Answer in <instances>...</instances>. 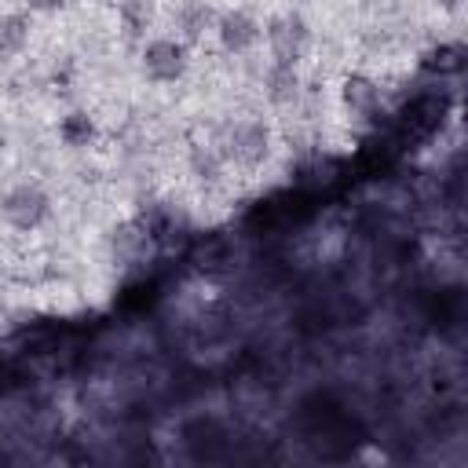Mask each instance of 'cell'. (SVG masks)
<instances>
[{"instance_id": "1", "label": "cell", "mask_w": 468, "mask_h": 468, "mask_svg": "<svg viewBox=\"0 0 468 468\" xmlns=\"http://www.w3.org/2000/svg\"><path fill=\"white\" fill-rule=\"evenodd\" d=\"M271 146H274V139L263 121H230L216 143L223 161L238 165V168H260L271 157Z\"/></svg>"}, {"instance_id": "2", "label": "cell", "mask_w": 468, "mask_h": 468, "mask_svg": "<svg viewBox=\"0 0 468 468\" xmlns=\"http://www.w3.org/2000/svg\"><path fill=\"white\" fill-rule=\"evenodd\" d=\"M0 216L15 230H37L51 216V197L37 183H18L0 197Z\"/></svg>"}, {"instance_id": "3", "label": "cell", "mask_w": 468, "mask_h": 468, "mask_svg": "<svg viewBox=\"0 0 468 468\" xmlns=\"http://www.w3.org/2000/svg\"><path fill=\"white\" fill-rule=\"evenodd\" d=\"M139 62H143V73L150 80L176 84L186 73V66H190V51H186V44L179 37H154V40L143 44Z\"/></svg>"}, {"instance_id": "4", "label": "cell", "mask_w": 468, "mask_h": 468, "mask_svg": "<svg viewBox=\"0 0 468 468\" xmlns=\"http://www.w3.org/2000/svg\"><path fill=\"white\" fill-rule=\"evenodd\" d=\"M267 44H271L274 62L296 66L307 55V48H311V29H307V22L300 15H278L267 26Z\"/></svg>"}, {"instance_id": "5", "label": "cell", "mask_w": 468, "mask_h": 468, "mask_svg": "<svg viewBox=\"0 0 468 468\" xmlns=\"http://www.w3.org/2000/svg\"><path fill=\"white\" fill-rule=\"evenodd\" d=\"M212 33H216L219 48L230 51V55H245V51H252V48L260 44V37H263L260 22H256L249 11H223V15H216Z\"/></svg>"}, {"instance_id": "6", "label": "cell", "mask_w": 468, "mask_h": 468, "mask_svg": "<svg viewBox=\"0 0 468 468\" xmlns=\"http://www.w3.org/2000/svg\"><path fill=\"white\" fill-rule=\"evenodd\" d=\"M340 102L355 121H373L384 106V88L366 73H351L340 84Z\"/></svg>"}, {"instance_id": "7", "label": "cell", "mask_w": 468, "mask_h": 468, "mask_svg": "<svg viewBox=\"0 0 468 468\" xmlns=\"http://www.w3.org/2000/svg\"><path fill=\"white\" fill-rule=\"evenodd\" d=\"M212 26H216V11H212L205 0H186V4H179V11H176V29H179V40H183V44L201 40Z\"/></svg>"}, {"instance_id": "8", "label": "cell", "mask_w": 468, "mask_h": 468, "mask_svg": "<svg viewBox=\"0 0 468 468\" xmlns=\"http://www.w3.org/2000/svg\"><path fill=\"white\" fill-rule=\"evenodd\" d=\"M150 230H146V223H124L121 230H113V252H117V260L121 263H135V260H143L146 256V249H150Z\"/></svg>"}, {"instance_id": "9", "label": "cell", "mask_w": 468, "mask_h": 468, "mask_svg": "<svg viewBox=\"0 0 468 468\" xmlns=\"http://www.w3.org/2000/svg\"><path fill=\"white\" fill-rule=\"evenodd\" d=\"M296 95H300V73H296V66L274 62L271 73H267V99L278 102V106H285V102H292Z\"/></svg>"}, {"instance_id": "10", "label": "cell", "mask_w": 468, "mask_h": 468, "mask_svg": "<svg viewBox=\"0 0 468 468\" xmlns=\"http://www.w3.org/2000/svg\"><path fill=\"white\" fill-rule=\"evenodd\" d=\"M58 139H62L66 146H73V150L88 146V143L95 139V121H91V113H84V110L66 113V117L58 121Z\"/></svg>"}, {"instance_id": "11", "label": "cell", "mask_w": 468, "mask_h": 468, "mask_svg": "<svg viewBox=\"0 0 468 468\" xmlns=\"http://www.w3.org/2000/svg\"><path fill=\"white\" fill-rule=\"evenodd\" d=\"M29 44V18L26 15H4L0 18V55H22Z\"/></svg>"}, {"instance_id": "12", "label": "cell", "mask_w": 468, "mask_h": 468, "mask_svg": "<svg viewBox=\"0 0 468 468\" xmlns=\"http://www.w3.org/2000/svg\"><path fill=\"white\" fill-rule=\"evenodd\" d=\"M424 66L435 69V73H457L464 66V48L461 44H439V48L428 51Z\"/></svg>"}, {"instance_id": "13", "label": "cell", "mask_w": 468, "mask_h": 468, "mask_svg": "<svg viewBox=\"0 0 468 468\" xmlns=\"http://www.w3.org/2000/svg\"><path fill=\"white\" fill-rule=\"evenodd\" d=\"M69 0H26V7L29 11H40V15H48V11H58V7H66Z\"/></svg>"}, {"instance_id": "14", "label": "cell", "mask_w": 468, "mask_h": 468, "mask_svg": "<svg viewBox=\"0 0 468 468\" xmlns=\"http://www.w3.org/2000/svg\"><path fill=\"white\" fill-rule=\"evenodd\" d=\"M439 4H442V7H453V4H457V0H439Z\"/></svg>"}, {"instance_id": "15", "label": "cell", "mask_w": 468, "mask_h": 468, "mask_svg": "<svg viewBox=\"0 0 468 468\" xmlns=\"http://www.w3.org/2000/svg\"><path fill=\"white\" fill-rule=\"evenodd\" d=\"M69 4H73V0H69Z\"/></svg>"}]
</instances>
